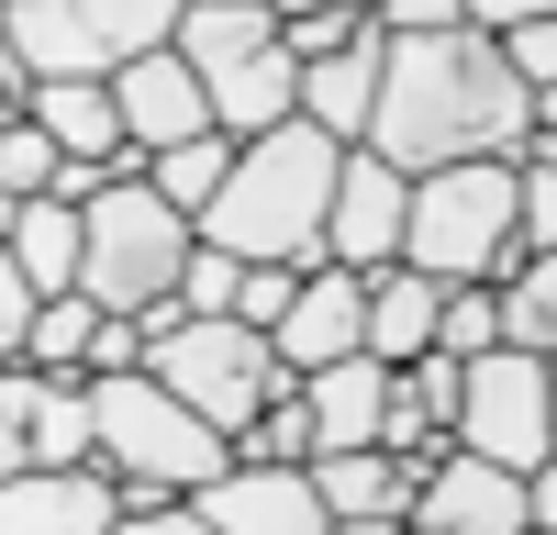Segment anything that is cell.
<instances>
[{
    "instance_id": "1f68e13d",
    "label": "cell",
    "mask_w": 557,
    "mask_h": 535,
    "mask_svg": "<svg viewBox=\"0 0 557 535\" xmlns=\"http://www.w3.org/2000/svg\"><path fill=\"white\" fill-rule=\"evenodd\" d=\"M380 23H391V34H457V23H469V0H391Z\"/></svg>"
},
{
    "instance_id": "52a82bcc",
    "label": "cell",
    "mask_w": 557,
    "mask_h": 535,
    "mask_svg": "<svg viewBox=\"0 0 557 535\" xmlns=\"http://www.w3.org/2000/svg\"><path fill=\"white\" fill-rule=\"evenodd\" d=\"M190 257H201V223L178 212L146 167H123L112 190H89V268H78V290L101 301V312H157V301H178Z\"/></svg>"
},
{
    "instance_id": "74e56055",
    "label": "cell",
    "mask_w": 557,
    "mask_h": 535,
    "mask_svg": "<svg viewBox=\"0 0 557 535\" xmlns=\"http://www.w3.org/2000/svg\"><path fill=\"white\" fill-rule=\"evenodd\" d=\"M546 134H557V89H546Z\"/></svg>"
},
{
    "instance_id": "44dd1931",
    "label": "cell",
    "mask_w": 557,
    "mask_h": 535,
    "mask_svg": "<svg viewBox=\"0 0 557 535\" xmlns=\"http://www.w3.org/2000/svg\"><path fill=\"white\" fill-rule=\"evenodd\" d=\"M235 157H246V134H190V146H168V157H146V178H157V190L178 201V212H212L223 201V178H235Z\"/></svg>"
},
{
    "instance_id": "603a6c76",
    "label": "cell",
    "mask_w": 557,
    "mask_h": 535,
    "mask_svg": "<svg viewBox=\"0 0 557 535\" xmlns=\"http://www.w3.org/2000/svg\"><path fill=\"white\" fill-rule=\"evenodd\" d=\"M57 178H67V146L34 112H12V134H0V201H57Z\"/></svg>"
},
{
    "instance_id": "cb8c5ba5",
    "label": "cell",
    "mask_w": 557,
    "mask_h": 535,
    "mask_svg": "<svg viewBox=\"0 0 557 535\" xmlns=\"http://www.w3.org/2000/svg\"><path fill=\"white\" fill-rule=\"evenodd\" d=\"M246 458H268V469H312V458H323V424H312V390H290V401H268V413H257V435H246Z\"/></svg>"
},
{
    "instance_id": "8992f818",
    "label": "cell",
    "mask_w": 557,
    "mask_h": 535,
    "mask_svg": "<svg viewBox=\"0 0 557 535\" xmlns=\"http://www.w3.org/2000/svg\"><path fill=\"white\" fill-rule=\"evenodd\" d=\"M178 45H190V67L212 78V112L223 134H278L301 123V45H290V12L278 0H190V23H178Z\"/></svg>"
},
{
    "instance_id": "9a60e30c",
    "label": "cell",
    "mask_w": 557,
    "mask_h": 535,
    "mask_svg": "<svg viewBox=\"0 0 557 535\" xmlns=\"http://www.w3.org/2000/svg\"><path fill=\"white\" fill-rule=\"evenodd\" d=\"M357 346H368V268L323 257L301 279V301H290V324H278V357L312 380V369H335V357H357Z\"/></svg>"
},
{
    "instance_id": "7c38bea8",
    "label": "cell",
    "mask_w": 557,
    "mask_h": 535,
    "mask_svg": "<svg viewBox=\"0 0 557 535\" xmlns=\"http://www.w3.org/2000/svg\"><path fill=\"white\" fill-rule=\"evenodd\" d=\"M134 480L123 469H23L0 490V535H123Z\"/></svg>"
},
{
    "instance_id": "5b68a950",
    "label": "cell",
    "mask_w": 557,
    "mask_h": 535,
    "mask_svg": "<svg viewBox=\"0 0 557 535\" xmlns=\"http://www.w3.org/2000/svg\"><path fill=\"white\" fill-rule=\"evenodd\" d=\"M146 369L178 390V401H190V413H212L223 435H257V413H268V401H290L301 390V369H290V357H278V335L268 324H246V312H190V301H157L146 312Z\"/></svg>"
},
{
    "instance_id": "f1b7e54d",
    "label": "cell",
    "mask_w": 557,
    "mask_h": 535,
    "mask_svg": "<svg viewBox=\"0 0 557 535\" xmlns=\"http://www.w3.org/2000/svg\"><path fill=\"white\" fill-rule=\"evenodd\" d=\"M301 279H312V268H290V257H257V268H246V301H235V312L278 335V324H290V301H301Z\"/></svg>"
},
{
    "instance_id": "d6986e66",
    "label": "cell",
    "mask_w": 557,
    "mask_h": 535,
    "mask_svg": "<svg viewBox=\"0 0 557 535\" xmlns=\"http://www.w3.org/2000/svg\"><path fill=\"white\" fill-rule=\"evenodd\" d=\"M435 335H446V279H424V268H380L368 279V346L391 357V369H412V357H435Z\"/></svg>"
},
{
    "instance_id": "4316f807",
    "label": "cell",
    "mask_w": 557,
    "mask_h": 535,
    "mask_svg": "<svg viewBox=\"0 0 557 535\" xmlns=\"http://www.w3.org/2000/svg\"><path fill=\"white\" fill-rule=\"evenodd\" d=\"M246 268H257V257H235V246L201 235V257H190V279H178V301H190V312H235V301H246Z\"/></svg>"
},
{
    "instance_id": "9c48e42d",
    "label": "cell",
    "mask_w": 557,
    "mask_h": 535,
    "mask_svg": "<svg viewBox=\"0 0 557 535\" xmlns=\"http://www.w3.org/2000/svg\"><path fill=\"white\" fill-rule=\"evenodd\" d=\"M0 469H101V401H89V380H57L34 369V357H12L0 369Z\"/></svg>"
},
{
    "instance_id": "8fae6325",
    "label": "cell",
    "mask_w": 557,
    "mask_h": 535,
    "mask_svg": "<svg viewBox=\"0 0 557 535\" xmlns=\"http://www.w3.org/2000/svg\"><path fill=\"white\" fill-rule=\"evenodd\" d=\"M401 235H412V167L380 157V146H346V190H335V235H323V257L335 268H401Z\"/></svg>"
},
{
    "instance_id": "4fadbf2b",
    "label": "cell",
    "mask_w": 557,
    "mask_h": 535,
    "mask_svg": "<svg viewBox=\"0 0 557 535\" xmlns=\"http://www.w3.org/2000/svg\"><path fill=\"white\" fill-rule=\"evenodd\" d=\"M112 89H123V123H134V146H146V157L190 146V134H223V112H212V78L190 67V45H157V57L112 67Z\"/></svg>"
},
{
    "instance_id": "ac0fdd59",
    "label": "cell",
    "mask_w": 557,
    "mask_h": 535,
    "mask_svg": "<svg viewBox=\"0 0 557 535\" xmlns=\"http://www.w3.org/2000/svg\"><path fill=\"white\" fill-rule=\"evenodd\" d=\"M34 123L57 134L67 157L146 167V146H134V123H123V89H112V78H45V89H34Z\"/></svg>"
},
{
    "instance_id": "30bf717a",
    "label": "cell",
    "mask_w": 557,
    "mask_h": 535,
    "mask_svg": "<svg viewBox=\"0 0 557 535\" xmlns=\"http://www.w3.org/2000/svg\"><path fill=\"white\" fill-rule=\"evenodd\" d=\"M412 524L424 535H535V480L480 458V446H446L424 502H412Z\"/></svg>"
},
{
    "instance_id": "836d02e7",
    "label": "cell",
    "mask_w": 557,
    "mask_h": 535,
    "mask_svg": "<svg viewBox=\"0 0 557 535\" xmlns=\"http://www.w3.org/2000/svg\"><path fill=\"white\" fill-rule=\"evenodd\" d=\"M535 12H557V0H469V23H491V34H513V23H535Z\"/></svg>"
},
{
    "instance_id": "484cf974",
    "label": "cell",
    "mask_w": 557,
    "mask_h": 535,
    "mask_svg": "<svg viewBox=\"0 0 557 535\" xmlns=\"http://www.w3.org/2000/svg\"><path fill=\"white\" fill-rule=\"evenodd\" d=\"M502 312H513V346H535V357H557V257H535L513 290H502Z\"/></svg>"
},
{
    "instance_id": "3957f363",
    "label": "cell",
    "mask_w": 557,
    "mask_h": 535,
    "mask_svg": "<svg viewBox=\"0 0 557 535\" xmlns=\"http://www.w3.org/2000/svg\"><path fill=\"white\" fill-rule=\"evenodd\" d=\"M401 257L424 268V279H446V290H469V279L513 290L524 268H535V246H524V157L424 167V178H412V235H401Z\"/></svg>"
},
{
    "instance_id": "8d00e7d4",
    "label": "cell",
    "mask_w": 557,
    "mask_h": 535,
    "mask_svg": "<svg viewBox=\"0 0 557 535\" xmlns=\"http://www.w3.org/2000/svg\"><path fill=\"white\" fill-rule=\"evenodd\" d=\"M278 12H368V0H278Z\"/></svg>"
},
{
    "instance_id": "e575fe53",
    "label": "cell",
    "mask_w": 557,
    "mask_h": 535,
    "mask_svg": "<svg viewBox=\"0 0 557 535\" xmlns=\"http://www.w3.org/2000/svg\"><path fill=\"white\" fill-rule=\"evenodd\" d=\"M335 535H424L412 513H357V524H335Z\"/></svg>"
},
{
    "instance_id": "d4e9b609",
    "label": "cell",
    "mask_w": 557,
    "mask_h": 535,
    "mask_svg": "<svg viewBox=\"0 0 557 535\" xmlns=\"http://www.w3.org/2000/svg\"><path fill=\"white\" fill-rule=\"evenodd\" d=\"M446 357H491V346H513V312H502V290L491 279H469V290H446V335H435Z\"/></svg>"
},
{
    "instance_id": "e0dca14e",
    "label": "cell",
    "mask_w": 557,
    "mask_h": 535,
    "mask_svg": "<svg viewBox=\"0 0 557 535\" xmlns=\"http://www.w3.org/2000/svg\"><path fill=\"white\" fill-rule=\"evenodd\" d=\"M301 390H312L323 458H335V446H380V435H391V390H401V369H391L380 346H357V357H335V369H312Z\"/></svg>"
},
{
    "instance_id": "f546056e",
    "label": "cell",
    "mask_w": 557,
    "mask_h": 535,
    "mask_svg": "<svg viewBox=\"0 0 557 535\" xmlns=\"http://www.w3.org/2000/svg\"><path fill=\"white\" fill-rule=\"evenodd\" d=\"M368 23H380V12H290V45H301V67H312V57H346Z\"/></svg>"
},
{
    "instance_id": "277c9868",
    "label": "cell",
    "mask_w": 557,
    "mask_h": 535,
    "mask_svg": "<svg viewBox=\"0 0 557 535\" xmlns=\"http://www.w3.org/2000/svg\"><path fill=\"white\" fill-rule=\"evenodd\" d=\"M89 401H101V469L134 480V513L157 502H201V490L246 458L235 435H223L212 413H190L157 369H101L89 380Z\"/></svg>"
},
{
    "instance_id": "83f0119b",
    "label": "cell",
    "mask_w": 557,
    "mask_h": 535,
    "mask_svg": "<svg viewBox=\"0 0 557 535\" xmlns=\"http://www.w3.org/2000/svg\"><path fill=\"white\" fill-rule=\"evenodd\" d=\"M524 246L557 257V134H535V146H524Z\"/></svg>"
},
{
    "instance_id": "ba28073f",
    "label": "cell",
    "mask_w": 557,
    "mask_h": 535,
    "mask_svg": "<svg viewBox=\"0 0 557 535\" xmlns=\"http://www.w3.org/2000/svg\"><path fill=\"white\" fill-rule=\"evenodd\" d=\"M457 446H480V458L524 469V480L557 458V390H546V357H535V346L469 357V413H457Z\"/></svg>"
},
{
    "instance_id": "2e32d148",
    "label": "cell",
    "mask_w": 557,
    "mask_h": 535,
    "mask_svg": "<svg viewBox=\"0 0 557 535\" xmlns=\"http://www.w3.org/2000/svg\"><path fill=\"white\" fill-rule=\"evenodd\" d=\"M380 89H391V23H368L346 57H312L301 112L335 134V146H368V123H380Z\"/></svg>"
},
{
    "instance_id": "5bb4252c",
    "label": "cell",
    "mask_w": 557,
    "mask_h": 535,
    "mask_svg": "<svg viewBox=\"0 0 557 535\" xmlns=\"http://www.w3.org/2000/svg\"><path fill=\"white\" fill-rule=\"evenodd\" d=\"M201 513H212L223 535H335L323 480H312V469H268V458H235V469L201 490Z\"/></svg>"
},
{
    "instance_id": "d6a6232c",
    "label": "cell",
    "mask_w": 557,
    "mask_h": 535,
    "mask_svg": "<svg viewBox=\"0 0 557 535\" xmlns=\"http://www.w3.org/2000/svg\"><path fill=\"white\" fill-rule=\"evenodd\" d=\"M123 535H223L201 502H157V513H123Z\"/></svg>"
},
{
    "instance_id": "d590c367",
    "label": "cell",
    "mask_w": 557,
    "mask_h": 535,
    "mask_svg": "<svg viewBox=\"0 0 557 535\" xmlns=\"http://www.w3.org/2000/svg\"><path fill=\"white\" fill-rule=\"evenodd\" d=\"M535 535H557V458L535 469Z\"/></svg>"
},
{
    "instance_id": "ffe728a7",
    "label": "cell",
    "mask_w": 557,
    "mask_h": 535,
    "mask_svg": "<svg viewBox=\"0 0 557 535\" xmlns=\"http://www.w3.org/2000/svg\"><path fill=\"white\" fill-rule=\"evenodd\" d=\"M12 268L34 290H78V268H89V201H12Z\"/></svg>"
},
{
    "instance_id": "7402d4cb",
    "label": "cell",
    "mask_w": 557,
    "mask_h": 535,
    "mask_svg": "<svg viewBox=\"0 0 557 535\" xmlns=\"http://www.w3.org/2000/svg\"><path fill=\"white\" fill-rule=\"evenodd\" d=\"M78 12L101 23L112 67H134V57H157V45H178V23H190V0H78Z\"/></svg>"
},
{
    "instance_id": "6da1fadb",
    "label": "cell",
    "mask_w": 557,
    "mask_h": 535,
    "mask_svg": "<svg viewBox=\"0 0 557 535\" xmlns=\"http://www.w3.org/2000/svg\"><path fill=\"white\" fill-rule=\"evenodd\" d=\"M535 134H546V89L513 67V45L491 23L391 34V89H380V123H368L380 157H401L424 178V167H457V157H524Z\"/></svg>"
},
{
    "instance_id": "4dcf8cb0",
    "label": "cell",
    "mask_w": 557,
    "mask_h": 535,
    "mask_svg": "<svg viewBox=\"0 0 557 535\" xmlns=\"http://www.w3.org/2000/svg\"><path fill=\"white\" fill-rule=\"evenodd\" d=\"M502 45H513V67H524L535 89H557V12H535V23H513V34H502Z\"/></svg>"
},
{
    "instance_id": "7a4b0ae2",
    "label": "cell",
    "mask_w": 557,
    "mask_h": 535,
    "mask_svg": "<svg viewBox=\"0 0 557 535\" xmlns=\"http://www.w3.org/2000/svg\"><path fill=\"white\" fill-rule=\"evenodd\" d=\"M335 190H346V146L301 112V123L257 134V146L235 157L223 201L201 212V235H212V246H235V257H290V268H323V235H335Z\"/></svg>"
},
{
    "instance_id": "f35d334b",
    "label": "cell",
    "mask_w": 557,
    "mask_h": 535,
    "mask_svg": "<svg viewBox=\"0 0 557 535\" xmlns=\"http://www.w3.org/2000/svg\"><path fill=\"white\" fill-rule=\"evenodd\" d=\"M546 390H557V357H546Z\"/></svg>"
}]
</instances>
